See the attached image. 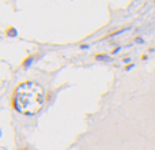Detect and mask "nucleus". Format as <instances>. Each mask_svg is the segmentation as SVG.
<instances>
[{
	"label": "nucleus",
	"instance_id": "1",
	"mask_svg": "<svg viewBox=\"0 0 155 150\" xmlns=\"http://www.w3.org/2000/svg\"><path fill=\"white\" fill-rule=\"evenodd\" d=\"M45 101V93L40 85L34 82H25L18 86L14 94V107L19 113L35 115L41 111Z\"/></svg>",
	"mask_w": 155,
	"mask_h": 150
}]
</instances>
